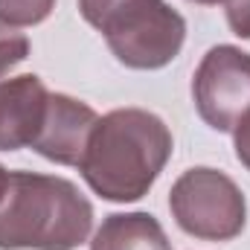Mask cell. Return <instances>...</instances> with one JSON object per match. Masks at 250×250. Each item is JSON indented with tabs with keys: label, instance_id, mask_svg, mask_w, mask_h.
Segmentation results:
<instances>
[{
	"label": "cell",
	"instance_id": "30bf717a",
	"mask_svg": "<svg viewBox=\"0 0 250 250\" xmlns=\"http://www.w3.org/2000/svg\"><path fill=\"white\" fill-rule=\"evenodd\" d=\"M26 56H29V38L0 23V79L9 70H15L21 62H26Z\"/></svg>",
	"mask_w": 250,
	"mask_h": 250
},
{
	"label": "cell",
	"instance_id": "8992f818",
	"mask_svg": "<svg viewBox=\"0 0 250 250\" xmlns=\"http://www.w3.org/2000/svg\"><path fill=\"white\" fill-rule=\"evenodd\" d=\"M96 120L99 117L90 105H84L67 93H50L47 117H44V125H41L32 148L44 160H53L59 166H79Z\"/></svg>",
	"mask_w": 250,
	"mask_h": 250
},
{
	"label": "cell",
	"instance_id": "277c9868",
	"mask_svg": "<svg viewBox=\"0 0 250 250\" xmlns=\"http://www.w3.org/2000/svg\"><path fill=\"white\" fill-rule=\"evenodd\" d=\"M169 209L187 236L204 242H230L248 224V201L239 184L209 166H195L172 184Z\"/></svg>",
	"mask_w": 250,
	"mask_h": 250
},
{
	"label": "cell",
	"instance_id": "ba28073f",
	"mask_svg": "<svg viewBox=\"0 0 250 250\" xmlns=\"http://www.w3.org/2000/svg\"><path fill=\"white\" fill-rule=\"evenodd\" d=\"M90 250H172L151 212H114L93 233Z\"/></svg>",
	"mask_w": 250,
	"mask_h": 250
},
{
	"label": "cell",
	"instance_id": "6da1fadb",
	"mask_svg": "<svg viewBox=\"0 0 250 250\" xmlns=\"http://www.w3.org/2000/svg\"><path fill=\"white\" fill-rule=\"evenodd\" d=\"M169 125L143 108H117L99 117L79 160L84 184L111 204H131L148 195L172 157Z\"/></svg>",
	"mask_w": 250,
	"mask_h": 250
},
{
	"label": "cell",
	"instance_id": "3957f363",
	"mask_svg": "<svg viewBox=\"0 0 250 250\" xmlns=\"http://www.w3.org/2000/svg\"><path fill=\"white\" fill-rule=\"evenodd\" d=\"M79 12L131 70L172 64L187 41V21L166 0H79Z\"/></svg>",
	"mask_w": 250,
	"mask_h": 250
},
{
	"label": "cell",
	"instance_id": "5bb4252c",
	"mask_svg": "<svg viewBox=\"0 0 250 250\" xmlns=\"http://www.w3.org/2000/svg\"><path fill=\"white\" fill-rule=\"evenodd\" d=\"M192 3H201V6H218V3H224V0H192Z\"/></svg>",
	"mask_w": 250,
	"mask_h": 250
},
{
	"label": "cell",
	"instance_id": "7c38bea8",
	"mask_svg": "<svg viewBox=\"0 0 250 250\" xmlns=\"http://www.w3.org/2000/svg\"><path fill=\"white\" fill-rule=\"evenodd\" d=\"M233 143H236V157L250 172V114L242 117V123L233 128Z\"/></svg>",
	"mask_w": 250,
	"mask_h": 250
},
{
	"label": "cell",
	"instance_id": "4fadbf2b",
	"mask_svg": "<svg viewBox=\"0 0 250 250\" xmlns=\"http://www.w3.org/2000/svg\"><path fill=\"white\" fill-rule=\"evenodd\" d=\"M6 181H9V172L0 166V195H3V189H6Z\"/></svg>",
	"mask_w": 250,
	"mask_h": 250
},
{
	"label": "cell",
	"instance_id": "8fae6325",
	"mask_svg": "<svg viewBox=\"0 0 250 250\" xmlns=\"http://www.w3.org/2000/svg\"><path fill=\"white\" fill-rule=\"evenodd\" d=\"M224 12L233 35L250 38V0H224Z\"/></svg>",
	"mask_w": 250,
	"mask_h": 250
},
{
	"label": "cell",
	"instance_id": "5b68a950",
	"mask_svg": "<svg viewBox=\"0 0 250 250\" xmlns=\"http://www.w3.org/2000/svg\"><path fill=\"white\" fill-rule=\"evenodd\" d=\"M192 99L212 131H233L250 114V53L233 44L207 50L192 76Z\"/></svg>",
	"mask_w": 250,
	"mask_h": 250
},
{
	"label": "cell",
	"instance_id": "52a82bcc",
	"mask_svg": "<svg viewBox=\"0 0 250 250\" xmlns=\"http://www.w3.org/2000/svg\"><path fill=\"white\" fill-rule=\"evenodd\" d=\"M50 105L47 84L35 76L0 79V151L32 148Z\"/></svg>",
	"mask_w": 250,
	"mask_h": 250
},
{
	"label": "cell",
	"instance_id": "7a4b0ae2",
	"mask_svg": "<svg viewBox=\"0 0 250 250\" xmlns=\"http://www.w3.org/2000/svg\"><path fill=\"white\" fill-rule=\"evenodd\" d=\"M93 227V204L67 178L9 172L0 195V250H76Z\"/></svg>",
	"mask_w": 250,
	"mask_h": 250
},
{
	"label": "cell",
	"instance_id": "9c48e42d",
	"mask_svg": "<svg viewBox=\"0 0 250 250\" xmlns=\"http://www.w3.org/2000/svg\"><path fill=\"white\" fill-rule=\"evenodd\" d=\"M56 0H0V23L3 26H35L50 18Z\"/></svg>",
	"mask_w": 250,
	"mask_h": 250
}]
</instances>
